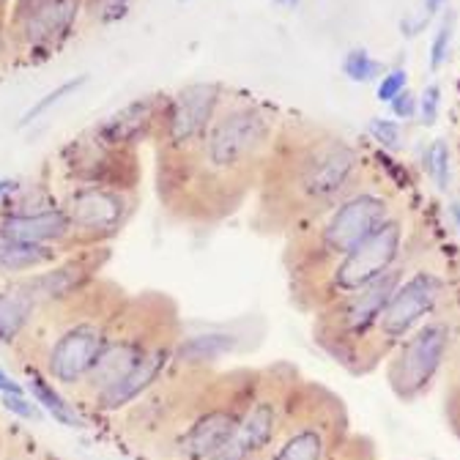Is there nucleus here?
Wrapping results in <instances>:
<instances>
[{
	"label": "nucleus",
	"instance_id": "f257e3e1",
	"mask_svg": "<svg viewBox=\"0 0 460 460\" xmlns=\"http://www.w3.org/2000/svg\"><path fill=\"white\" fill-rule=\"evenodd\" d=\"M277 140V121L255 102H225L200 146L181 159L179 181L167 187L184 217L219 222L239 211L261 184Z\"/></svg>",
	"mask_w": 460,
	"mask_h": 460
},
{
	"label": "nucleus",
	"instance_id": "f03ea898",
	"mask_svg": "<svg viewBox=\"0 0 460 460\" xmlns=\"http://www.w3.org/2000/svg\"><path fill=\"white\" fill-rule=\"evenodd\" d=\"M362 179L365 156L345 137L321 129L291 140L277 135L258 184L255 222L269 234H291L357 190Z\"/></svg>",
	"mask_w": 460,
	"mask_h": 460
},
{
	"label": "nucleus",
	"instance_id": "7ed1b4c3",
	"mask_svg": "<svg viewBox=\"0 0 460 460\" xmlns=\"http://www.w3.org/2000/svg\"><path fill=\"white\" fill-rule=\"evenodd\" d=\"M397 208L400 203L384 181L362 179L357 190H351L332 208L294 227L288 234L285 252L291 285L313 279L334 261L362 247Z\"/></svg>",
	"mask_w": 460,
	"mask_h": 460
},
{
	"label": "nucleus",
	"instance_id": "20e7f679",
	"mask_svg": "<svg viewBox=\"0 0 460 460\" xmlns=\"http://www.w3.org/2000/svg\"><path fill=\"white\" fill-rule=\"evenodd\" d=\"M261 367H239V370H211L181 422L162 441V449L172 460H211L236 433L250 400L258 389Z\"/></svg>",
	"mask_w": 460,
	"mask_h": 460
},
{
	"label": "nucleus",
	"instance_id": "39448f33",
	"mask_svg": "<svg viewBox=\"0 0 460 460\" xmlns=\"http://www.w3.org/2000/svg\"><path fill=\"white\" fill-rule=\"evenodd\" d=\"M409 239H411V222L406 208H397L376 234L349 252L345 258L334 261L329 269L315 274L313 279H305L299 285H291L294 305L302 313H318L326 305L337 302L340 296H349L359 288L376 282L378 277L389 274L392 269L409 263Z\"/></svg>",
	"mask_w": 460,
	"mask_h": 460
},
{
	"label": "nucleus",
	"instance_id": "423d86ee",
	"mask_svg": "<svg viewBox=\"0 0 460 460\" xmlns=\"http://www.w3.org/2000/svg\"><path fill=\"white\" fill-rule=\"evenodd\" d=\"M409 263L392 269L376 282L359 288V291L349 296H340L337 302L313 313L315 345L351 376H365V351Z\"/></svg>",
	"mask_w": 460,
	"mask_h": 460
},
{
	"label": "nucleus",
	"instance_id": "0eeeda50",
	"mask_svg": "<svg viewBox=\"0 0 460 460\" xmlns=\"http://www.w3.org/2000/svg\"><path fill=\"white\" fill-rule=\"evenodd\" d=\"M449 305H455L449 269L428 255L411 258L365 351V376L384 365V359L392 354L400 340H406L420 323H425Z\"/></svg>",
	"mask_w": 460,
	"mask_h": 460
},
{
	"label": "nucleus",
	"instance_id": "6e6552de",
	"mask_svg": "<svg viewBox=\"0 0 460 460\" xmlns=\"http://www.w3.org/2000/svg\"><path fill=\"white\" fill-rule=\"evenodd\" d=\"M460 342V310L444 307L420 323L406 340H400L384 359V378L392 394L411 406L433 392Z\"/></svg>",
	"mask_w": 460,
	"mask_h": 460
},
{
	"label": "nucleus",
	"instance_id": "1a4fd4ad",
	"mask_svg": "<svg viewBox=\"0 0 460 460\" xmlns=\"http://www.w3.org/2000/svg\"><path fill=\"white\" fill-rule=\"evenodd\" d=\"M349 436L351 420L342 397L323 384L299 381L266 460H332Z\"/></svg>",
	"mask_w": 460,
	"mask_h": 460
},
{
	"label": "nucleus",
	"instance_id": "9d476101",
	"mask_svg": "<svg viewBox=\"0 0 460 460\" xmlns=\"http://www.w3.org/2000/svg\"><path fill=\"white\" fill-rule=\"evenodd\" d=\"M61 307L66 310V318H52V332L47 340H39V365L49 381L77 392L104 351L119 313L77 299Z\"/></svg>",
	"mask_w": 460,
	"mask_h": 460
},
{
	"label": "nucleus",
	"instance_id": "9b49d317",
	"mask_svg": "<svg viewBox=\"0 0 460 460\" xmlns=\"http://www.w3.org/2000/svg\"><path fill=\"white\" fill-rule=\"evenodd\" d=\"M299 381V370L285 362L261 367L258 389L236 433L230 436V441L211 460H266L285 425Z\"/></svg>",
	"mask_w": 460,
	"mask_h": 460
},
{
	"label": "nucleus",
	"instance_id": "f8f14e48",
	"mask_svg": "<svg viewBox=\"0 0 460 460\" xmlns=\"http://www.w3.org/2000/svg\"><path fill=\"white\" fill-rule=\"evenodd\" d=\"M222 104L225 91L219 83H192L181 88L176 96L164 99V112L159 124L164 151L176 156L179 162L187 159L206 137Z\"/></svg>",
	"mask_w": 460,
	"mask_h": 460
},
{
	"label": "nucleus",
	"instance_id": "ddd939ff",
	"mask_svg": "<svg viewBox=\"0 0 460 460\" xmlns=\"http://www.w3.org/2000/svg\"><path fill=\"white\" fill-rule=\"evenodd\" d=\"M64 208L72 219L75 244L96 247L124 230L135 211V195L110 187H75Z\"/></svg>",
	"mask_w": 460,
	"mask_h": 460
},
{
	"label": "nucleus",
	"instance_id": "4468645a",
	"mask_svg": "<svg viewBox=\"0 0 460 460\" xmlns=\"http://www.w3.org/2000/svg\"><path fill=\"white\" fill-rule=\"evenodd\" d=\"M83 9L85 0H17L9 36L31 55L52 52L72 36Z\"/></svg>",
	"mask_w": 460,
	"mask_h": 460
},
{
	"label": "nucleus",
	"instance_id": "2eb2a0df",
	"mask_svg": "<svg viewBox=\"0 0 460 460\" xmlns=\"http://www.w3.org/2000/svg\"><path fill=\"white\" fill-rule=\"evenodd\" d=\"M66 170L77 187H110L132 192L137 184V167L129 148H115L93 140H75L66 151Z\"/></svg>",
	"mask_w": 460,
	"mask_h": 460
},
{
	"label": "nucleus",
	"instance_id": "dca6fc26",
	"mask_svg": "<svg viewBox=\"0 0 460 460\" xmlns=\"http://www.w3.org/2000/svg\"><path fill=\"white\" fill-rule=\"evenodd\" d=\"M162 112H164L162 96L135 99L115 115H110L104 124H99L93 137H99L102 143L115 146V148H132L162 124Z\"/></svg>",
	"mask_w": 460,
	"mask_h": 460
},
{
	"label": "nucleus",
	"instance_id": "f3484780",
	"mask_svg": "<svg viewBox=\"0 0 460 460\" xmlns=\"http://www.w3.org/2000/svg\"><path fill=\"white\" fill-rule=\"evenodd\" d=\"M0 236L25 244H44L64 250L75 244L72 219L64 206H55L41 214H25V217H0Z\"/></svg>",
	"mask_w": 460,
	"mask_h": 460
},
{
	"label": "nucleus",
	"instance_id": "a211bd4d",
	"mask_svg": "<svg viewBox=\"0 0 460 460\" xmlns=\"http://www.w3.org/2000/svg\"><path fill=\"white\" fill-rule=\"evenodd\" d=\"M41 313L39 299L33 296L25 277L12 279L0 288V345H14L36 323Z\"/></svg>",
	"mask_w": 460,
	"mask_h": 460
},
{
	"label": "nucleus",
	"instance_id": "6ab92c4d",
	"mask_svg": "<svg viewBox=\"0 0 460 460\" xmlns=\"http://www.w3.org/2000/svg\"><path fill=\"white\" fill-rule=\"evenodd\" d=\"M58 258H61V250L58 247L25 244V242H12L0 236V277H6V279H20L33 271H41L58 263Z\"/></svg>",
	"mask_w": 460,
	"mask_h": 460
},
{
	"label": "nucleus",
	"instance_id": "aec40b11",
	"mask_svg": "<svg viewBox=\"0 0 460 460\" xmlns=\"http://www.w3.org/2000/svg\"><path fill=\"white\" fill-rule=\"evenodd\" d=\"M28 389H31V394H33V400L39 402V406L52 414L55 422H61L66 428L80 425L75 406H69V400L55 389V384H49V378L39 367H28Z\"/></svg>",
	"mask_w": 460,
	"mask_h": 460
},
{
	"label": "nucleus",
	"instance_id": "412c9836",
	"mask_svg": "<svg viewBox=\"0 0 460 460\" xmlns=\"http://www.w3.org/2000/svg\"><path fill=\"white\" fill-rule=\"evenodd\" d=\"M444 420L452 436L460 441V342L444 373Z\"/></svg>",
	"mask_w": 460,
	"mask_h": 460
},
{
	"label": "nucleus",
	"instance_id": "4be33fe9",
	"mask_svg": "<svg viewBox=\"0 0 460 460\" xmlns=\"http://www.w3.org/2000/svg\"><path fill=\"white\" fill-rule=\"evenodd\" d=\"M422 167L438 192H449L452 184V151L447 140H433L422 154Z\"/></svg>",
	"mask_w": 460,
	"mask_h": 460
},
{
	"label": "nucleus",
	"instance_id": "5701e85b",
	"mask_svg": "<svg viewBox=\"0 0 460 460\" xmlns=\"http://www.w3.org/2000/svg\"><path fill=\"white\" fill-rule=\"evenodd\" d=\"M384 64L376 61V58L365 49V47H357V49H349L342 58V75L349 77L351 83H373L384 75Z\"/></svg>",
	"mask_w": 460,
	"mask_h": 460
},
{
	"label": "nucleus",
	"instance_id": "b1692460",
	"mask_svg": "<svg viewBox=\"0 0 460 460\" xmlns=\"http://www.w3.org/2000/svg\"><path fill=\"white\" fill-rule=\"evenodd\" d=\"M455 25H457V14L449 9L444 17H441V22H438V28H436V33H433V41H430V58H428V64H430V72H438L447 61H449V49H452V39H455Z\"/></svg>",
	"mask_w": 460,
	"mask_h": 460
},
{
	"label": "nucleus",
	"instance_id": "393cba45",
	"mask_svg": "<svg viewBox=\"0 0 460 460\" xmlns=\"http://www.w3.org/2000/svg\"><path fill=\"white\" fill-rule=\"evenodd\" d=\"M367 135L373 143L384 151H400L402 148V127L389 119H370L367 121Z\"/></svg>",
	"mask_w": 460,
	"mask_h": 460
},
{
	"label": "nucleus",
	"instance_id": "a878e982",
	"mask_svg": "<svg viewBox=\"0 0 460 460\" xmlns=\"http://www.w3.org/2000/svg\"><path fill=\"white\" fill-rule=\"evenodd\" d=\"M83 83H85V77H72V80H66V83L58 85L55 91H49L47 96H41V99H39V102H36V104H33V107H31V110L22 115V127H25V124H31V121H36L39 115H44V112H47L52 104H58V102H61L64 96H69L72 91H77Z\"/></svg>",
	"mask_w": 460,
	"mask_h": 460
},
{
	"label": "nucleus",
	"instance_id": "bb28decb",
	"mask_svg": "<svg viewBox=\"0 0 460 460\" xmlns=\"http://www.w3.org/2000/svg\"><path fill=\"white\" fill-rule=\"evenodd\" d=\"M409 88V72L406 69H389L378 77V88H376V96L378 102L389 104L394 96H400L402 91Z\"/></svg>",
	"mask_w": 460,
	"mask_h": 460
},
{
	"label": "nucleus",
	"instance_id": "cd10ccee",
	"mask_svg": "<svg viewBox=\"0 0 460 460\" xmlns=\"http://www.w3.org/2000/svg\"><path fill=\"white\" fill-rule=\"evenodd\" d=\"M438 112H441V88L436 83H428L425 91L420 93V124L433 127L438 121Z\"/></svg>",
	"mask_w": 460,
	"mask_h": 460
},
{
	"label": "nucleus",
	"instance_id": "c85d7f7f",
	"mask_svg": "<svg viewBox=\"0 0 460 460\" xmlns=\"http://www.w3.org/2000/svg\"><path fill=\"white\" fill-rule=\"evenodd\" d=\"M332 460H376V452H373V444L362 436H349L345 444L334 452Z\"/></svg>",
	"mask_w": 460,
	"mask_h": 460
},
{
	"label": "nucleus",
	"instance_id": "c756f323",
	"mask_svg": "<svg viewBox=\"0 0 460 460\" xmlns=\"http://www.w3.org/2000/svg\"><path fill=\"white\" fill-rule=\"evenodd\" d=\"M389 107H392V115H394L397 121H414L417 115H420V96L406 88L400 96H394L389 102Z\"/></svg>",
	"mask_w": 460,
	"mask_h": 460
},
{
	"label": "nucleus",
	"instance_id": "7c9ffc66",
	"mask_svg": "<svg viewBox=\"0 0 460 460\" xmlns=\"http://www.w3.org/2000/svg\"><path fill=\"white\" fill-rule=\"evenodd\" d=\"M4 409L22 417V420H39L41 417V406L36 400H28L25 394H4Z\"/></svg>",
	"mask_w": 460,
	"mask_h": 460
},
{
	"label": "nucleus",
	"instance_id": "2f4dec72",
	"mask_svg": "<svg viewBox=\"0 0 460 460\" xmlns=\"http://www.w3.org/2000/svg\"><path fill=\"white\" fill-rule=\"evenodd\" d=\"M129 6V0H85V9L99 17V20H112L121 17Z\"/></svg>",
	"mask_w": 460,
	"mask_h": 460
},
{
	"label": "nucleus",
	"instance_id": "473e14b6",
	"mask_svg": "<svg viewBox=\"0 0 460 460\" xmlns=\"http://www.w3.org/2000/svg\"><path fill=\"white\" fill-rule=\"evenodd\" d=\"M0 392L4 394H22V386L6 370H0Z\"/></svg>",
	"mask_w": 460,
	"mask_h": 460
},
{
	"label": "nucleus",
	"instance_id": "72a5a7b5",
	"mask_svg": "<svg viewBox=\"0 0 460 460\" xmlns=\"http://www.w3.org/2000/svg\"><path fill=\"white\" fill-rule=\"evenodd\" d=\"M447 217H449L452 227L460 234V198H452V200L447 203Z\"/></svg>",
	"mask_w": 460,
	"mask_h": 460
},
{
	"label": "nucleus",
	"instance_id": "f704fd0d",
	"mask_svg": "<svg viewBox=\"0 0 460 460\" xmlns=\"http://www.w3.org/2000/svg\"><path fill=\"white\" fill-rule=\"evenodd\" d=\"M447 4H449V0H422V14L430 20V17H436Z\"/></svg>",
	"mask_w": 460,
	"mask_h": 460
},
{
	"label": "nucleus",
	"instance_id": "c9c22d12",
	"mask_svg": "<svg viewBox=\"0 0 460 460\" xmlns=\"http://www.w3.org/2000/svg\"><path fill=\"white\" fill-rule=\"evenodd\" d=\"M17 190H20L17 181H12V179H0V200H6V198L14 195Z\"/></svg>",
	"mask_w": 460,
	"mask_h": 460
},
{
	"label": "nucleus",
	"instance_id": "e433bc0d",
	"mask_svg": "<svg viewBox=\"0 0 460 460\" xmlns=\"http://www.w3.org/2000/svg\"><path fill=\"white\" fill-rule=\"evenodd\" d=\"M6 460H39V457L31 455V452H17V455H9Z\"/></svg>",
	"mask_w": 460,
	"mask_h": 460
},
{
	"label": "nucleus",
	"instance_id": "4c0bfd02",
	"mask_svg": "<svg viewBox=\"0 0 460 460\" xmlns=\"http://www.w3.org/2000/svg\"><path fill=\"white\" fill-rule=\"evenodd\" d=\"M277 6H285V9H296L299 6V0H274Z\"/></svg>",
	"mask_w": 460,
	"mask_h": 460
},
{
	"label": "nucleus",
	"instance_id": "58836bf2",
	"mask_svg": "<svg viewBox=\"0 0 460 460\" xmlns=\"http://www.w3.org/2000/svg\"><path fill=\"white\" fill-rule=\"evenodd\" d=\"M0 452H4V444H0Z\"/></svg>",
	"mask_w": 460,
	"mask_h": 460
}]
</instances>
